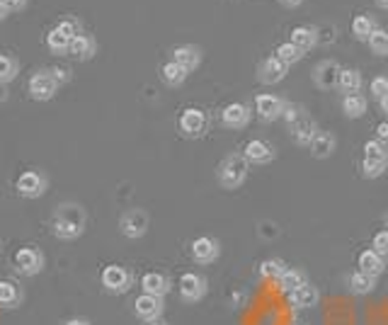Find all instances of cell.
I'll return each instance as SVG.
<instances>
[{
	"instance_id": "6da1fadb",
	"label": "cell",
	"mask_w": 388,
	"mask_h": 325,
	"mask_svg": "<svg viewBox=\"0 0 388 325\" xmlns=\"http://www.w3.org/2000/svg\"><path fill=\"white\" fill-rule=\"evenodd\" d=\"M85 209L81 204L66 202L61 204L54 212V219H51V228H54V236L61 238V241H76L85 233Z\"/></svg>"
},
{
	"instance_id": "7a4b0ae2",
	"label": "cell",
	"mask_w": 388,
	"mask_h": 325,
	"mask_svg": "<svg viewBox=\"0 0 388 325\" xmlns=\"http://www.w3.org/2000/svg\"><path fill=\"white\" fill-rule=\"evenodd\" d=\"M250 163L245 161L243 153H231L219 165V182L224 190H238L245 180H248Z\"/></svg>"
},
{
	"instance_id": "3957f363",
	"label": "cell",
	"mask_w": 388,
	"mask_h": 325,
	"mask_svg": "<svg viewBox=\"0 0 388 325\" xmlns=\"http://www.w3.org/2000/svg\"><path fill=\"white\" fill-rule=\"evenodd\" d=\"M388 168V146L381 144L379 139H372L364 144L362 156V170L364 178H381Z\"/></svg>"
},
{
	"instance_id": "277c9868",
	"label": "cell",
	"mask_w": 388,
	"mask_h": 325,
	"mask_svg": "<svg viewBox=\"0 0 388 325\" xmlns=\"http://www.w3.org/2000/svg\"><path fill=\"white\" fill-rule=\"evenodd\" d=\"M207 129H209V117L199 107H187L180 114V134L187 136V139H202L207 134Z\"/></svg>"
},
{
	"instance_id": "5b68a950",
	"label": "cell",
	"mask_w": 388,
	"mask_h": 325,
	"mask_svg": "<svg viewBox=\"0 0 388 325\" xmlns=\"http://www.w3.org/2000/svg\"><path fill=\"white\" fill-rule=\"evenodd\" d=\"M15 187H17V195L20 197L39 199L44 192H47L49 180H47V175H44L42 170H27V173H22L20 178H17Z\"/></svg>"
},
{
	"instance_id": "8992f818",
	"label": "cell",
	"mask_w": 388,
	"mask_h": 325,
	"mask_svg": "<svg viewBox=\"0 0 388 325\" xmlns=\"http://www.w3.org/2000/svg\"><path fill=\"white\" fill-rule=\"evenodd\" d=\"M131 284H134V277H131V272L127 270V267L107 265L105 270H102V287H105L107 292L127 294L131 289Z\"/></svg>"
},
{
	"instance_id": "52a82bcc",
	"label": "cell",
	"mask_w": 388,
	"mask_h": 325,
	"mask_svg": "<svg viewBox=\"0 0 388 325\" xmlns=\"http://www.w3.org/2000/svg\"><path fill=\"white\" fill-rule=\"evenodd\" d=\"M27 90H30L32 100L37 102H47L56 95V90H59V85L51 78L49 68H42V71H34L30 83H27Z\"/></svg>"
},
{
	"instance_id": "ba28073f",
	"label": "cell",
	"mask_w": 388,
	"mask_h": 325,
	"mask_svg": "<svg viewBox=\"0 0 388 325\" xmlns=\"http://www.w3.org/2000/svg\"><path fill=\"white\" fill-rule=\"evenodd\" d=\"M148 214L144 209H129V212L122 214V219H119V231L124 233L131 241H136V238H144L146 231H148Z\"/></svg>"
},
{
	"instance_id": "9c48e42d",
	"label": "cell",
	"mask_w": 388,
	"mask_h": 325,
	"mask_svg": "<svg viewBox=\"0 0 388 325\" xmlns=\"http://www.w3.org/2000/svg\"><path fill=\"white\" fill-rule=\"evenodd\" d=\"M207 292H209L207 279L202 275H197V272H187V275L180 277V296H182V301H187V304L202 301L204 296H207Z\"/></svg>"
},
{
	"instance_id": "30bf717a",
	"label": "cell",
	"mask_w": 388,
	"mask_h": 325,
	"mask_svg": "<svg viewBox=\"0 0 388 325\" xmlns=\"http://www.w3.org/2000/svg\"><path fill=\"white\" fill-rule=\"evenodd\" d=\"M340 73H342V66L338 64V61L325 59L313 68L311 78H313V83H316V88L333 90V88H338V83H340Z\"/></svg>"
},
{
	"instance_id": "8fae6325",
	"label": "cell",
	"mask_w": 388,
	"mask_h": 325,
	"mask_svg": "<svg viewBox=\"0 0 388 325\" xmlns=\"http://www.w3.org/2000/svg\"><path fill=\"white\" fill-rule=\"evenodd\" d=\"M243 156H245V161L253 163V165H270L277 158V151L270 141L250 139L248 144L243 146Z\"/></svg>"
},
{
	"instance_id": "7c38bea8",
	"label": "cell",
	"mask_w": 388,
	"mask_h": 325,
	"mask_svg": "<svg viewBox=\"0 0 388 325\" xmlns=\"http://www.w3.org/2000/svg\"><path fill=\"white\" fill-rule=\"evenodd\" d=\"M15 267L20 275L25 277H34L44 270V255L42 250L37 248H20L15 253Z\"/></svg>"
},
{
	"instance_id": "4fadbf2b",
	"label": "cell",
	"mask_w": 388,
	"mask_h": 325,
	"mask_svg": "<svg viewBox=\"0 0 388 325\" xmlns=\"http://www.w3.org/2000/svg\"><path fill=\"white\" fill-rule=\"evenodd\" d=\"M250 119H253V110H250L245 102H231V105H226L224 112H221V122H224V127L236 129V131L248 127Z\"/></svg>"
},
{
	"instance_id": "5bb4252c",
	"label": "cell",
	"mask_w": 388,
	"mask_h": 325,
	"mask_svg": "<svg viewBox=\"0 0 388 325\" xmlns=\"http://www.w3.org/2000/svg\"><path fill=\"white\" fill-rule=\"evenodd\" d=\"M287 73H289V66L284 64V61H279L277 56H267L258 66V81L262 85H277L287 78Z\"/></svg>"
},
{
	"instance_id": "9a60e30c",
	"label": "cell",
	"mask_w": 388,
	"mask_h": 325,
	"mask_svg": "<svg viewBox=\"0 0 388 325\" xmlns=\"http://www.w3.org/2000/svg\"><path fill=\"white\" fill-rule=\"evenodd\" d=\"M284 105H287V100L270 93H262L255 98V110H258V117L262 122H277L284 112Z\"/></svg>"
},
{
	"instance_id": "2e32d148",
	"label": "cell",
	"mask_w": 388,
	"mask_h": 325,
	"mask_svg": "<svg viewBox=\"0 0 388 325\" xmlns=\"http://www.w3.org/2000/svg\"><path fill=\"white\" fill-rule=\"evenodd\" d=\"M221 255V245L216 238L211 236H199L197 241L192 243V258L194 262H199V265H211V262H216Z\"/></svg>"
},
{
	"instance_id": "e0dca14e",
	"label": "cell",
	"mask_w": 388,
	"mask_h": 325,
	"mask_svg": "<svg viewBox=\"0 0 388 325\" xmlns=\"http://www.w3.org/2000/svg\"><path fill=\"white\" fill-rule=\"evenodd\" d=\"M134 311L141 321L146 323H156L163 316V299L161 296H151V294H141L134 301Z\"/></svg>"
},
{
	"instance_id": "ac0fdd59",
	"label": "cell",
	"mask_w": 388,
	"mask_h": 325,
	"mask_svg": "<svg viewBox=\"0 0 388 325\" xmlns=\"http://www.w3.org/2000/svg\"><path fill=\"white\" fill-rule=\"evenodd\" d=\"M291 139L296 141V144L299 146H311V141H313V136L318 134V129L316 127V122H313L311 117H308V114H301L299 119H296L294 124H291Z\"/></svg>"
},
{
	"instance_id": "d6986e66",
	"label": "cell",
	"mask_w": 388,
	"mask_h": 325,
	"mask_svg": "<svg viewBox=\"0 0 388 325\" xmlns=\"http://www.w3.org/2000/svg\"><path fill=\"white\" fill-rule=\"evenodd\" d=\"M335 146H338V139H335L330 131H318L316 136H313L311 141V156L318 158V161H325V158H330L335 153Z\"/></svg>"
},
{
	"instance_id": "ffe728a7",
	"label": "cell",
	"mask_w": 388,
	"mask_h": 325,
	"mask_svg": "<svg viewBox=\"0 0 388 325\" xmlns=\"http://www.w3.org/2000/svg\"><path fill=\"white\" fill-rule=\"evenodd\" d=\"M97 54V42L95 37H90V34H78L76 39L71 42V49H68V56H73V59L78 61H90L93 56Z\"/></svg>"
},
{
	"instance_id": "44dd1931",
	"label": "cell",
	"mask_w": 388,
	"mask_h": 325,
	"mask_svg": "<svg viewBox=\"0 0 388 325\" xmlns=\"http://www.w3.org/2000/svg\"><path fill=\"white\" fill-rule=\"evenodd\" d=\"M173 61H178L182 68H187V71H194V68H199L202 64V49L194 47V44H182V47H175L173 49Z\"/></svg>"
},
{
	"instance_id": "7402d4cb",
	"label": "cell",
	"mask_w": 388,
	"mask_h": 325,
	"mask_svg": "<svg viewBox=\"0 0 388 325\" xmlns=\"http://www.w3.org/2000/svg\"><path fill=\"white\" fill-rule=\"evenodd\" d=\"M384 270H386V258L376 253L374 248L364 250V253L359 255V272H364V275L376 279L379 275H384Z\"/></svg>"
},
{
	"instance_id": "603a6c76",
	"label": "cell",
	"mask_w": 388,
	"mask_h": 325,
	"mask_svg": "<svg viewBox=\"0 0 388 325\" xmlns=\"http://www.w3.org/2000/svg\"><path fill=\"white\" fill-rule=\"evenodd\" d=\"M289 42L296 44V47H299L306 54V51H311L318 44V30H316V27H311V25H299V27H294V30H291Z\"/></svg>"
},
{
	"instance_id": "cb8c5ba5",
	"label": "cell",
	"mask_w": 388,
	"mask_h": 325,
	"mask_svg": "<svg viewBox=\"0 0 388 325\" xmlns=\"http://www.w3.org/2000/svg\"><path fill=\"white\" fill-rule=\"evenodd\" d=\"M141 289L144 294H151V296H163L170 292V279L161 275V272H148V275L141 277Z\"/></svg>"
},
{
	"instance_id": "d4e9b609",
	"label": "cell",
	"mask_w": 388,
	"mask_h": 325,
	"mask_svg": "<svg viewBox=\"0 0 388 325\" xmlns=\"http://www.w3.org/2000/svg\"><path fill=\"white\" fill-rule=\"evenodd\" d=\"M369 110V100L364 98L362 93H355V95H345L342 98V112H345L347 119H359L364 117Z\"/></svg>"
},
{
	"instance_id": "484cf974",
	"label": "cell",
	"mask_w": 388,
	"mask_h": 325,
	"mask_svg": "<svg viewBox=\"0 0 388 325\" xmlns=\"http://www.w3.org/2000/svg\"><path fill=\"white\" fill-rule=\"evenodd\" d=\"M187 76H190V71L182 68L178 61H173V59H170L168 64H163V68H161L163 83L170 85V88H180V85L187 81Z\"/></svg>"
},
{
	"instance_id": "4316f807",
	"label": "cell",
	"mask_w": 388,
	"mask_h": 325,
	"mask_svg": "<svg viewBox=\"0 0 388 325\" xmlns=\"http://www.w3.org/2000/svg\"><path fill=\"white\" fill-rule=\"evenodd\" d=\"M318 299H321V294H318V289L313 284H304L299 292L289 296L291 306H296V309H313L318 304Z\"/></svg>"
},
{
	"instance_id": "83f0119b",
	"label": "cell",
	"mask_w": 388,
	"mask_h": 325,
	"mask_svg": "<svg viewBox=\"0 0 388 325\" xmlns=\"http://www.w3.org/2000/svg\"><path fill=\"white\" fill-rule=\"evenodd\" d=\"M304 284H308V279H306L304 272H301V270H287L282 275V279L277 282V287H279V292H282V294L291 296L294 292H299Z\"/></svg>"
},
{
	"instance_id": "f1b7e54d",
	"label": "cell",
	"mask_w": 388,
	"mask_h": 325,
	"mask_svg": "<svg viewBox=\"0 0 388 325\" xmlns=\"http://www.w3.org/2000/svg\"><path fill=\"white\" fill-rule=\"evenodd\" d=\"M362 85H364V78H362V73H359L357 68H342L340 83H338V88L342 90V93L355 95V93L362 90Z\"/></svg>"
},
{
	"instance_id": "f546056e",
	"label": "cell",
	"mask_w": 388,
	"mask_h": 325,
	"mask_svg": "<svg viewBox=\"0 0 388 325\" xmlns=\"http://www.w3.org/2000/svg\"><path fill=\"white\" fill-rule=\"evenodd\" d=\"M20 301H22V289L15 282L0 279V306L3 309H15Z\"/></svg>"
},
{
	"instance_id": "4dcf8cb0",
	"label": "cell",
	"mask_w": 388,
	"mask_h": 325,
	"mask_svg": "<svg viewBox=\"0 0 388 325\" xmlns=\"http://www.w3.org/2000/svg\"><path fill=\"white\" fill-rule=\"evenodd\" d=\"M374 30H376V22L369 15H357L355 20H352V37H355L357 42H369Z\"/></svg>"
},
{
	"instance_id": "1f68e13d",
	"label": "cell",
	"mask_w": 388,
	"mask_h": 325,
	"mask_svg": "<svg viewBox=\"0 0 388 325\" xmlns=\"http://www.w3.org/2000/svg\"><path fill=\"white\" fill-rule=\"evenodd\" d=\"M71 42H73V39L66 37V34L61 32L59 27L49 30V34H47V49L51 51V54H59V56L68 54V49H71Z\"/></svg>"
},
{
	"instance_id": "d6a6232c",
	"label": "cell",
	"mask_w": 388,
	"mask_h": 325,
	"mask_svg": "<svg viewBox=\"0 0 388 325\" xmlns=\"http://www.w3.org/2000/svg\"><path fill=\"white\" fill-rule=\"evenodd\" d=\"M347 284H350V292L352 294H369L374 292L376 287V279L364 275V272H355V275L347 277Z\"/></svg>"
},
{
	"instance_id": "836d02e7",
	"label": "cell",
	"mask_w": 388,
	"mask_h": 325,
	"mask_svg": "<svg viewBox=\"0 0 388 325\" xmlns=\"http://www.w3.org/2000/svg\"><path fill=\"white\" fill-rule=\"evenodd\" d=\"M17 73H20V61L10 54H0V85L15 81Z\"/></svg>"
},
{
	"instance_id": "e575fe53",
	"label": "cell",
	"mask_w": 388,
	"mask_h": 325,
	"mask_svg": "<svg viewBox=\"0 0 388 325\" xmlns=\"http://www.w3.org/2000/svg\"><path fill=\"white\" fill-rule=\"evenodd\" d=\"M287 270H289V267L284 265L282 260L270 258V260L262 262L258 272H260V277H262V279H272V282H279V279H282V275H284V272H287Z\"/></svg>"
},
{
	"instance_id": "d590c367",
	"label": "cell",
	"mask_w": 388,
	"mask_h": 325,
	"mask_svg": "<svg viewBox=\"0 0 388 325\" xmlns=\"http://www.w3.org/2000/svg\"><path fill=\"white\" fill-rule=\"evenodd\" d=\"M367 44H369V49H372L374 56H388V30H384V27H376Z\"/></svg>"
},
{
	"instance_id": "8d00e7d4",
	"label": "cell",
	"mask_w": 388,
	"mask_h": 325,
	"mask_svg": "<svg viewBox=\"0 0 388 325\" xmlns=\"http://www.w3.org/2000/svg\"><path fill=\"white\" fill-rule=\"evenodd\" d=\"M275 56L279 61H284L287 66L291 64H296V61H301L304 59V51H301L296 44H291V42H284V44H279L277 51H275Z\"/></svg>"
},
{
	"instance_id": "74e56055",
	"label": "cell",
	"mask_w": 388,
	"mask_h": 325,
	"mask_svg": "<svg viewBox=\"0 0 388 325\" xmlns=\"http://www.w3.org/2000/svg\"><path fill=\"white\" fill-rule=\"evenodd\" d=\"M56 27H59V30L64 32L66 37H71V39H76L78 34H81V22H78L76 17H66V20H61Z\"/></svg>"
},
{
	"instance_id": "f35d334b",
	"label": "cell",
	"mask_w": 388,
	"mask_h": 325,
	"mask_svg": "<svg viewBox=\"0 0 388 325\" xmlns=\"http://www.w3.org/2000/svg\"><path fill=\"white\" fill-rule=\"evenodd\" d=\"M301 114H304V107L296 105V102H289V100H287V105H284V112H282V119L289 124V127L296 122V119L301 117Z\"/></svg>"
},
{
	"instance_id": "ab89813d",
	"label": "cell",
	"mask_w": 388,
	"mask_h": 325,
	"mask_svg": "<svg viewBox=\"0 0 388 325\" xmlns=\"http://www.w3.org/2000/svg\"><path fill=\"white\" fill-rule=\"evenodd\" d=\"M372 93H374V98H376V100L386 98V95H388V76L374 78V81H372Z\"/></svg>"
},
{
	"instance_id": "60d3db41",
	"label": "cell",
	"mask_w": 388,
	"mask_h": 325,
	"mask_svg": "<svg viewBox=\"0 0 388 325\" xmlns=\"http://www.w3.org/2000/svg\"><path fill=\"white\" fill-rule=\"evenodd\" d=\"M316 30H318V44H333L335 39H338V30H335V27H330V25L316 27Z\"/></svg>"
},
{
	"instance_id": "b9f144b4",
	"label": "cell",
	"mask_w": 388,
	"mask_h": 325,
	"mask_svg": "<svg viewBox=\"0 0 388 325\" xmlns=\"http://www.w3.org/2000/svg\"><path fill=\"white\" fill-rule=\"evenodd\" d=\"M49 73H51V78H54L56 81V85H66L68 81H71V71H68V68H64V66H51L49 68Z\"/></svg>"
},
{
	"instance_id": "7bdbcfd3",
	"label": "cell",
	"mask_w": 388,
	"mask_h": 325,
	"mask_svg": "<svg viewBox=\"0 0 388 325\" xmlns=\"http://www.w3.org/2000/svg\"><path fill=\"white\" fill-rule=\"evenodd\" d=\"M374 250L379 255H384V258L388 255V231H379L374 236Z\"/></svg>"
},
{
	"instance_id": "ee69618b",
	"label": "cell",
	"mask_w": 388,
	"mask_h": 325,
	"mask_svg": "<svg viewBox=\"0 0 388 325\" xmlns=\"http://www.w3.org/2000/svg\"><path fill=\"white\" fill-rule=\"evenodd\" d=\"M376 139L388 146V122H381L379 127H376Z\"/></svg>"
},
{
	"instance_id": "f6af8a7d",
	"label": "cell",
	"mask_w": 388,
	"mask_h": 325,
	"mask_svg": "<svg viewBox=\"0 0 388 325\" xmlns=\"http://www.w3.org/2000/svg\"><path fill=\"white\" fill-rule=\"evenodd\" d=\"M8 5V10H22L27 5V0H3Z\"/></svg>"
},
{
	"instance_id": "bcb514c9",
	"label": "cell",
	"mask_w": 388,
	"mask_h": 325,
	"mask_svg": "<svg viewBox=\"0 0 388 325\" xmlns=\"http://www.w3.org/2000/svg\"><path fill=\"white\" fill-rule=\"evenodd\" d=\"M66 325H90L88 318H71V321H66Z\"/></svg>"
},
{
	"instance_id": "7dc6e473",
	"label": "cell",
	"mask_w": 388,
	"mask_h": 325,
	"mask_svg": "<svg viewBox=\"0 0 388 325\" xmlns=\"http://www.w3.org/2000/svg\"><path fill=\"white\" fill-rule=\"evenodd\" d=\"M279 3L287 5V8H299V5L304 3V0H279Z\"/></svg>"
},
{
	"instance_id": "c3c4849f",
	"label": "cell",
	"mask_w": 388,
	"mask_h": 325,
	"mask_svg": "<svg viewBox=\"0 0 388 325\" xmlns=\"http://www.w3.org/2000/svg\"><path fill=\"white\" fill-rule=\"evenodd\" d=\"M8 13H10V10H8V5H5L3 0H0V22H3L5 17H8Z\"/></svg>"
},
{
	"instance_id": "681fc988",
	"label": "cell",
	"mask_w": 388,
	"mask_h": 325,
	"mask_svg": "<svg viewBox=\"0 0 388 325\" xmlns=\"http://www.w3.org/2000/svg\"><path fill=\"white\" fill-rule=\"evenodd\" d=\"M379 107H381V112H384L386 117H388V95H386V98H381V100H379Z\"/></svg>"
},
{
	"instance_id": "f907efd6",
	"label": "cell",
	"mask_w": 388,
	"mask_h": 325,
	"mask_svg": "<svg viewBox=\"0 0 388 325\" xmlns=\"http://www.w3.org/2000/svg\"><path fill=\"white\" fill-rule=\"evenodd\" d=\"M376 5H379L381 10H388V0H376Z\"/></svg>"
},
{
	"instance_id": "816d5d0a",
	"label": "cell",
	"mask_w": 388,
	"mask_h": 325,
	"mask_svg": "<svg viewBox=\"0 0 388 325\" xmlns=\"http://www.w3.org/2000/svg\"><path fill=\"white\" fill-rule=\"evenodd\" d=\"M5 100H8V93H5V90L0 88V102H5Z\"/></svg>"
},
{
	"instance_id": "f5cc1de1",
	"label": "cell",
	"mask_w": 388,
	"mask_h": 325,
	"mask_svg": "<svg viewBox=\"0 0 388 325\" xmlns=\"http://www.w3.org/2000/svg\"><path fill=\"white\" fill-rule=\"evenodd\" d=\"M151 325H168V323H158V321H156V323H151Z\"/></svg>"
},
{
	"instance_id": "db71d44e",
	"label": "cell",
	"mask_w": 388,
	"mask_h": 325,
	"mask_svg": "<svg viewBox=\"0 0 388 325\" xmlns=\"http://www.w3.org/2000/svg\"><path fill=\"white\" fill-rule=\"evenodd\" d=\"M291 325H304V323H291Z\"/></svg>"
}]
</instances>
